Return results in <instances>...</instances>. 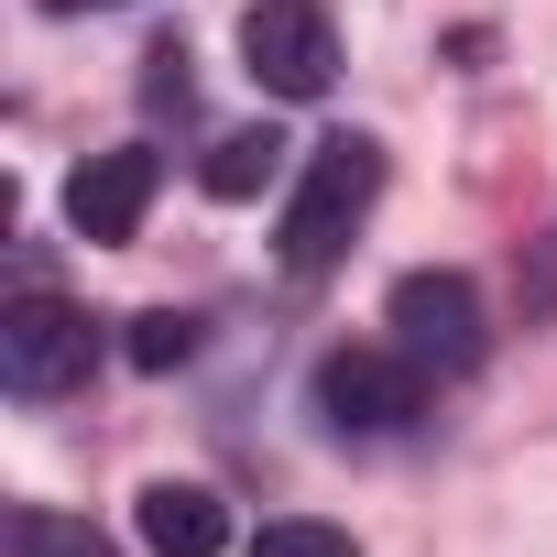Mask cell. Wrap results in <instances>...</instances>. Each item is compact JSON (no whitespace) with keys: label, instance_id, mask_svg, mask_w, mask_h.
<instances>
[{"label":"cell","instance_id":"obj_1","mask_svg":"<svg viewBox=\"0 0 557 557\" xmlns=\"http://www.w3.org/2000/svg\"><path fill=\"white\" fill-rule=\"evenodd\" d=\"M372 197H383V143H372V132H329V143L307 153L285 219H273V262H285L296 285H318V273L350 251V230H361Z\"/></svg>","mask_w":557,"mask_h":557},{"label":"cell","instance_id":"obj_2","mask_svg":"<svg viewBox=\"0 0 557 557\" xmlns=\"http://www.w3.org/2000/svg\"><path fill=\"white\" fill-rule=\"evenodd\" d=\"M426 394H437V372L405 361L394 339H383V350L350 339V350H329L318 383H307V405L329 416V437H405V426L426 416Z\"/></svg>","mask_w":557,"mask_h":557},{"label":"cell","instance_id":"obj_3","mask_svg":"<svg viewBox=\"0 0 557 557\" xmlns=\"http://www.w3.org/2000/svg\"><path fill=\"white\" fill-rule=\"evenodd\" d=\"M383 329H394V350L426 361L437 383H470V372L492 361V307H481L470 273H405L394 307H383Z\"/></svg>","mask_w":557,"mask_h":557},{"label":"cell","instance_id":"obj_4","mask_svg":"<svg viewBox=\"0 0 557 557\" xmlns=\"http://www.w3.org/2000/svg\"><path fill=\"white\" fill-rule=\"evenodd\" d=\"M99 372V329L66 307V296H12L0 307V383H12L23 405H55V394H77Z\"/></svg>","mask_w":557,"mask_h":557},{"label":"cell","instance_id":"obj_5","mask_svg":"<svg viewBox=\"0 0 557 557\" xmlns=\"http://www.w3.org/2000/svg\"><path fill=\"white\" fill-rule=\"evenodd\" d=\"M240 66H251L262 99H329V77H339L329 0H251L240 12Z\"/></svg>","mask_w":557,"mask_h":557},{"label":"cell","instance_id":"obj_6","mask_svg":"<svg viewBox=\"0 0 557 557\" xmlns=\"http://www.w3.org/2000/svg\"><path fill=\"white\" fill-rule=\"evenodd\" d=\"M153 186H164V153L153 143H121V153H88L66 175V230L77 240H132L153 219Z\"/></svg>","mask_w":557,"mask_h":557},{"label":"cell","instance_id":"obj_7","mask_svg":"<svg viewBox=\"0 0 557 557\" xmlns=\"http://www.w3.org/2000/svg\"><path fill=\"white\" fill-rule=\"evenodd\" d=\"M132 535H143L153 557H219V546H230V503H219L208 481H143Z\"/></svg>","mask_w":557,"mask_h":557},{"label":"cell","instance_id":"obj_8","mask_svg":"<svg viewBox=\"0 0 557 557\" xmlns=\"http://www.w3.org/2000/svg\"><path fill=\"white\" fill-rule=\"evenodd\" d=\"M273 175H285V132H273V121H251V132H219V143H208V164H197V186H208L219 208L262 197Z\"/></svg>","mask_w":557,"mask_h":557},{"label":"cell","instance_id":"obj_9","mask_svg":"<svg viewBox=\"0 0 557 557\" xmlns=\"http://www.w3.org/2000/svg\"><path fill=\"white\" fill-rule=\"evenodd\" d=\"M0 557H121L88 513H55V503H12L0 513Z\"/></svg>","mask_w":557,"mask_h":557},{"label":"cell","instance_id":"obj_10","mask_svg":"<svg viewBox=\"0 0 557 557\" xmlns=\"http://www.w3.org/2000/svg\"><path fill=\"white\" fill-rule=\"evenodd\" d=\"M251 557H361L339 524H318V513H273L262 535H251Z\"/></svg>","mask_w":557,"mask_h":557},{"label":"cell","instance_id":"obj_11","mask_svg":"<svg viewBox=\"0 0 557 557\" xmlns=\"http://www.w3.org/2000/svg\"><path fill=\"white\" fill-rule=\"evenodd\" d=\"M186 350H197V318H175V307H143V318H132V361H143V372H175Z\"/></svg>","mask_w":557,"mask_h":557},{"label":"cell","instance_id":"obj_12","mask_svg":"<svg viewBox=\"0 0 557 557\" xmlns=\"http://www.w3.org/2000/svg\"><path fill=\"white\" fill-rule=\"evenodd\" d=\"M143 99H153V110H175V121L197 110V77H186V45H153V55H143Z\"/></svg>","mask_w":557,"mask_h":557},{"label":"cell","instance_id":"obj_13","mask_svg":"<svg viewBox=\"0 0 557 557\" xmlns=\"http://www.w3.org/2000/svg\"><path fill=\"white\" fill-rule=\"evenodd\" d=\"M45 12H121V0H45Z\"/></svg>","mask_w":557,"mask_h":557}]
</instances>
